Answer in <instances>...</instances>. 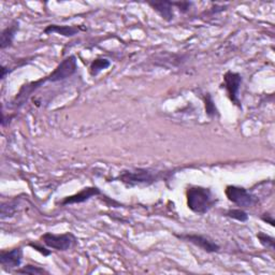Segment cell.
<instances>
[{
    "label": "cell",
    "mask_w": 275,
    "mask_h": 275,
    "mask_svg": "<svg viewBox=\"0 0 275 275\" xmlns=\"http://www.w3.org/2000/svg\"><path fill=\"white\" fill-rule=\"evenodd\" d=\"M186 198L189 210L200 215L208 213L217 201L212 190L202 186H191L186 191Z\"/></svg>",
    "instance_id": "cell-1"
},
{
    "label": "cell",
    "mask_w": 275,
    "mask_h": 275,
    "mask_svg": "<svg viewBox=\"0 0 275 275\" xmlns=\"http://www.w3.org/2000/svg\"><path fill=\"white\" fill-rule=\"evenodd\" d=\"M162 178L161 173L150 169H133L124 170L117 176V180L122 182L127 187H134L140 185H152Z\"/></svg>",
    "instance_id": "cell-2"
},
{
    "label": "cell",
    "mask_w": 275,
    "mask_h": 275,
    "mask_svg": "<svg viewBox=\"0 0 275 275\" xmlns=\"http://www.w3.org/2000/svg\"><path fill=\"white\" fill-rule=\"evenodd\" d=\"M225 194L229 201L240 206V208H252L258 201L256 196H254L246 188L240 187V186L229 185L226 187Z\"/></svg>",
    "instance_id": "cell-3"
},
{
    "label": "cell",
    "mask_w": 275,
    "mask_h": 275,
    "mask_svg": "<svg viewBox=\"0 0 275 275\" xmlns=\"http://www.w3.org/2000/svg\"><path fill=\"white\" fill-rule=\"evenodd\" d=\"M40 239L47 248L61 252H66L68 250H70L76 244V238L70 232L63 234H54L51 232H46L43 235H41Z\"/></svg>",
    "instance_id": "cell-4"
},
{
    "label": "cell",
    "mask_w": 275,
    "mask_h": 275,
    "mask_svg": "<svg viewBox=\"0 0 275 275\" xmlns=\"http://www.w3.org/2000/svg\"><path fill=\"white\" fill-rule=\"evenodd\" d=\"M77 70V62L74 55H70L66 57L65 60L58 65L54 71L45 77V80L48 82H61L67 78L71 77Z\"/></svg>",
    "instance_id": "cell-5"
},
{
    "label": "cell",
    "mask_w": 275,
    "mask_h": 275,
    "mask_svg": "<svg viewBox=\"0 0 275 275\" xmlns=\"http://www.w3.org/2000/svg\"><path fill=\"white\" fill-rule=\"evenodd\" d=\"M242 84V76L241 74L237 72H232L228 71L226 72L224 75V86L227 91L229 99L231 102L235 105H238L241 107L240 104V99H239V92H240V87Z\"/></svg>",
    "instance_id": "cell-6"
},
{
    "label": "cell",
    "mask_w": 275,
    "mask_h": 275,
    "mask_svg": "<svg viewBox=\"0 0 275 275\" xmlns=\"http://www.w3.org/2000/svg\"><path fill=\"white\" fill-rule=\"evenodd\" d=\"M176 237L179 239L187 241L196 246L201 249L202 251L206 252V253H217L221 250L219 245L216 243L215 241H213L212 239H210L209 237H205V235H201V234H176Z\"/></svg>",
    "instance_id": "cell-7"
},
{
    "label": "cell",
    "mask_w": 275,
    "mask_h": 275,
    "mask_svg": "<svg viewBox=\"0 0 275 275\" xmlns=\"http://www.w3.org/2000/svg\"><path fill=\"white\" fill-rule=\"evenodd\" d=\"M23 261V249L15 248L11 251H2L0 253V262L5 270L11 271L18 269Z\"/></svg>",
    "instance_id": "cell-8"
},
{
    "label": "cell",
    "mask_w": 275,
    "mask_h": 275,
    "mask_svg": "<svg viewBox=\"0 0 275 275\" xmlns=\"http://www.w3.org/2000/svg\"><path fill=\"white\" fill-rule=\"evenodd\" d=\"M101 195V191L99 188L97 187H86L83 188L81 191H78L77 194L70 196V197H66L64 200H62L61 204L62 205H69V204H78L86 202L87 200H90L96 196Z\"/></svg>",
    "instance_id": "cell-9"
},
{
    "label": "cell",
    "mask_w": 275,
    "mask_h": 275,
    "mask_svg": "<svg viewBox=\"0 0 275 275\" xmlns=\"http://www.w3.org/2000/svg\"><path fill=\"white\" fill-rule=\"evenodd\" d=\"M155 12L158 13L164 21L171 22L174 18L173 3L172 2H153L149 3Z\"/></svg>",
    "instance_id": "cell-10"
},
{
    "label": "cell",
    "mask_w": 275,
    "mask_h": 275,
    "mask_svg": "<svg viewBox=\"0 0 275 275\" xmlns=\"http://www.w3.org/2000/svg\"><path fill=\"white\" fill-rule=\"evenodd\" d=\"M82 31V28L76 26H60V25H48L44 29L45 35L58 34L64 37H73Z\"/></svg>",
    "instance_id": "cell-11"
},
{
    "label": "cell",
    "mask_w": 275,
    "mask_h": 275,
    "mask_svg": "<svg viewBox=\"0 0 275 275\" xmlns=\"http://www.w3.org/2000/svg\"><path fill=\"white\" fill-rule=\"evenodd\" d=\"M17 31H18L17 22H13L11 25L4 29L2 33V37H0V48H2V50H5V48L12 45Z\"/></svg>",
    "instance_id": "cell-12"
},
{
    "label": "cell",
    "mask_w": 275,
    "mask_h": 275,
    "mask_svg": "<svg viewBox=\"0 0 275 275\" xmlns=\"http://www.w3.org/2000/svg\"><path fill=\"white\" fill-rule=\"evenodd\" d=\"M110 65H111V62L109 60H106V58H97V60L93 61V63L91 64V67H90L91 74L93 76H96L101 71L109 68Z\"/></svg>",
    "instance_id": "cell-13"
},
{
    "label": "cell",
    "mask_w": 275,
    "mask_h": 275,
    "mask_svg": "<svg viewBox=\"0 0 275 275\" xmlns=\"http://www.w3.org/2000/svg\"><path fill=\"white\" fill-rule=\"evenodd\" d=\"M16 211H17L16 200L3 203V205H2V218L5 219L7 217H12V216L16 213Z\"/></svg>",
    "instance_id": "cell-14"
},
{
    "label": "cell",
    "mask_w": 275,
    "mask_h": 275,
    "mask_svg": "<svg viewBox=\"0 0 275 275\" xmlns=\"http://www.w3.org/2000/svg\"><path fill=\"white\" fill-rule=\"evenodd\" d=\"M204 104H205V112L210 117H215V116H219L217 107H216L212 97L210 94H206L204 96Z\"/></svg>",
    "instance_id": "cell-15"
},
{
    "label": "cell",
    "mask_w": 275,
    "mask_h": 275,
    "mask_svg": "<svg viewBox=\"0 0 275 275\" xmlns=\"http://www.w3.org/2000/svg\"><path fill=\"white\" fill-rule=\"evenodd\" d=\"M16 273H18V274H31V275L48 274V272L46 270H44L43 268L33 266V264H26L25 267H23L21 269H17Z\"/></svg>",
    "instance_id": "cell-16"
},
{
    "label": "cell",
    "mask_w": 275,
    "mask_h": 275,
    "mask_svg": "<svg viewBox=\"0 0 275 275\" xmlns=\"http://www.w3.org/2000/svg\"><path fill=\"white\" fill-rule=\"evenodd\" d=\"M226 215H227L228 217L238 221V222H241V223H245V222H248V219H249V214L244 210H242L241 208L229 210L227 213H226Z\"/></svg>",
    "instance_id": "cell-17"
},
{
    "label": "cell",
    "mask_w": 275,
    "mask_h": 275,
    "mask_svg": "<svg viewBox=\"0 0 275 275\" xmlns=\"http://www.w3.org/2000/svg\"><path fill=\"white\" fill-rule=\"evenodd\" d=\"M257 238L260 242V244L262 245V246L267 248L269 250H274V238L271 237V235H268L266 233H262V232H259L257 234Z\"/></svg>",
    "instance_id": "cell-18"
},
{
    "label": "cell",
    "mask_w": 275,
    "mask_h": 275,
    "mask_svg": "<svg viewBox=\"0 0 275 275\" xmlns=\"http://www.w3.org/2000/svg\"><path fill=\"white\" fill-rule=\"evenodd\" d=\"M193 6V3H187V2H178V3H173V7H176L179 10L180 12L182 13H186L188 12L190 8Z\"/></svg>",
    "instance_id": "cell-19"
},
{
    "label": "cell",
    "mask_w": 275,
    "mask_h": 275,
    "mask_svg": "<svg viewBox=\"0 0 275 275\" xmlns=\"http://www.w3.org/2000/svg\"><path fill=\"white\" fill-rule=\"evenodd\" d=\"M29 246L33 248L36 251H38L39 253H41L43 256H50V255H51L50 250H46L45 248H42V246H40V245H38L36 243H29Z\"/></svg>",
    "instance_id": "cell-20"
},
{
    "label": "cell",
    "mask_w": 275,
    "mask_h": 275,
    "mask_svg": "<svg viewBox=\"0 0 275 275\" xmlns=\"http://www.w3.org/2000/svg\"><path fill=\"white\" fill-rule=\"evenodd\" d=\"M261 219H262L263 222H266L267 224H270L271 226H274L273 216L270 215L269 213H268V214H263V215H262V217H261Z\"/></svg>",
    "instance_id": "cell-21"
}]
</instances>
